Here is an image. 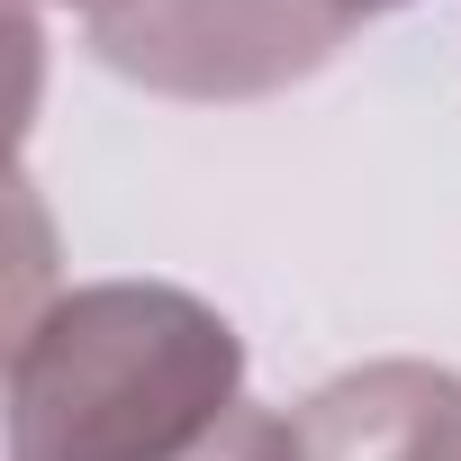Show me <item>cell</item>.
Listing matches in <instances>:
<instances>
[{"mask_svg":"<svg viewBox=\"0 0 461 461\" xmlns=\"http://www.w3.org/2000/svg\"><path fill=\"white\" fill-rule=\"evenodd\" d=\"M317 10H335V19L353 28V19H380V10H407V0H317Z\"/></svg>","mask_w":461,"mask_h":461,"instance_id":"cell-5","label":"cell"},{"mask_svg":"<svg viewBox=\"0 0 461 461\" xmlns=\"http://www.w3.org/2000/svg\"><path fill=\"white\" fill-rule=\"evenodd\" d=\"M353 28L317 0H118L91 19V55L163 100H263L308 82Z\"/></svg>","mask_w":461,"mask_h":461,"instance_id":"cell-2","label":"cell"},{"mask_svg":"<svg viewBox=\"0 0 461 461\" xmlns=\"http://www.w3.org/2000/svg\"><path fill=\"white\" fill-rule=\"evenodd\" d=\"M181 461H299V434L272 407H236V416H226L199 452H181Z\"/></svg>","mask_w":461,"mask_h":461,"instance_id":"cell-4","label":"cell"},{"mask_svg":"<svg viewBox=\"0 0 461 461\" xmlns=\"http://www.w3.org/2000/svg\"><path fill=\"white\" fill-rule=\"evenodd\" d=\"M236 407V326L172 281H91L10 335V461H181Z\"/></svg>","mask_w":461,"mask_h":461,"instance_id":"cell-1","label":"cell"},{"mask_svg":"<svg viewBox=\"0 0 461 461\" xmlns=\"http://www.w3.org/2000/svg\"><path fill=\"white\" fill-rule=\"evenodd\" d=\"M64 10H82V19H100V10H118V0H64Z\"/></svg>","mask_w":461,"mask_h":461,"instance_id":"cell-6","label":"cell"},{"mask_svg":"<svg viewBox=\"0 0 461 461\" xmlns=\"http://www.w3.org/2000/svg\"><path fill=\"white\" fill-rule=\"evenodd\" d=\"M299 461H461V371L362 362L290 407Z\"/></svg>","mask_w":461,"mask_h":461,"instance_id":"cell-3","label":"cell"}]
</instances>
